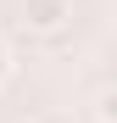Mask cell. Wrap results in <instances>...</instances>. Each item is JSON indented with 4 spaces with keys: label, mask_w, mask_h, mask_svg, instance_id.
<instances>
[{
    "label": "cell",
    "mask_w": 117,
    "mask_h": 123,
    "mask_svg": "<svg viewBox=\"0 0 117 123\" xmlns=\"http://www.w3.org/2000/svg\"><path fill=\"white\" fill-rule=\"evenodd\" d=\"M95 112H100V123H117V84H111V90H100Z\"/></svg>",
    "instance_id": "2"
},
{
    "label": "cell",
    "mask_w": 117,
    "mask_h": 123,
    "mask_svg": "<svg viewBox=\"0 0 117 123\" xmlns=\"http://www.w3.org/2000/svg\"><path fill=\"white\" fill-rule=\"evenodd\" d=\"M17 23H22L33 39H56V34H67V23H72V0H22Z\"/></svg>",
    "instance_id": "1"
},
{
    "label": "cell",
    "mask_w": 117,
    "mask_h": 123,
    "mask_svg": "<svg viewBox=\"0 0 117 123\" xmlns=\"http://www.w3.org/2000/svg\"><path fill=\"white\" fill-rule=\"evenodd\" d=\"M11 67H17V62H11V45H6V39H0V84H6V78H11Z\"/></svg>",
    "instance_id": "3"
}]
</instances>
